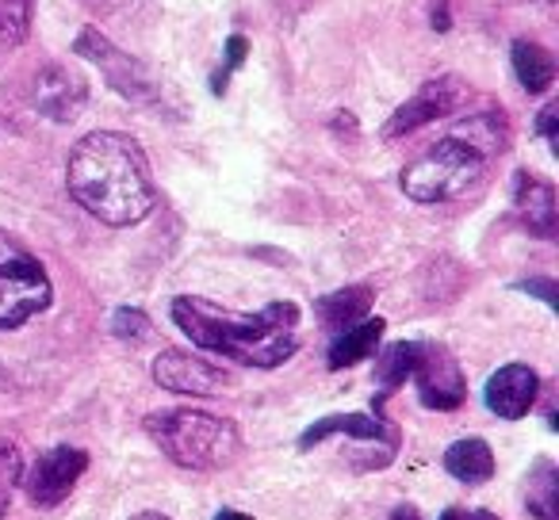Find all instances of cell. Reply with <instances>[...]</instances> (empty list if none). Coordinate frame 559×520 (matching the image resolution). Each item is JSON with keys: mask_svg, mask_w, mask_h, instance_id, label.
Returning <instances> with one entry per match:
<instances>
[{"mask_svg": "<svg viewBox=\"0 0 559 520\" xmlns=\"http://www.w3.org/2000/svg\"><path fill=\"white\" fill-rule=\"evenodd\" d=\"M32 20H35V0H0V43L4 47L27 43Z\"/></svg>", "mask_w": 559, "mask_h": 520, "instance_id": "21", "label": "cell"}, {"mask_svg": "<svg viewBox=\"0 0 559 520\" xmlns=\"http://www.w3.org/2000/svg\"><path fill=\"white\" fill-rule=\"evenodd\" d=\"M444 471L452 479L467 482V486H479V482H487L495 474V451L479 436H464V440L449 444V451H444Z\"/></svg>", "mask_w": 559, "mask_h": 520, "instance_id": "16", "label": "cell"}, {"mask_svg": "<svg viewBox=\"0 0 559 520\" xmlns=\"http://www.w3.org/2000/svg\"><path fill=\"white\" fill-rule=\"evenodd\" d=\"M55 299L43 261L16 238L0 230V329H20Z\"/></svg>", "mask_w": 559, "mask_h": 520, "instance_id": "5", "label": "cell"}, {"mask_svg": "<svg viewBox=\"0 0 559 520\" xmlns=\"http://www.w3.org/2000/svg\"><path fill=\"white\" fill-rule=\"evenodd\" d=\"M368 311H372V288H368V283H353V288H342V291H334V295L319 299L322 326L334 329V334H342V329L365 322Z\"/></svg>", "mask_w": 559, "mask_h": 520, "instance_id": "17", "label": "cell"}, {"mask_svg": "<svg viewBox=\"0 0 559 520\" xmlns=\"http://www.w3.org/2000/svg\"><path fill=\"white\" fill-rule=\"evenodd\" d=\"M556 116H559V108H556V104H544V111H540V116H536V134H544V138H548V146H551V149H559Z\"/></svg>", "mask_w": 559, "mask_h": 520, "instance_id": "25", "label": "cell"}, {"mask_svg": "<svg viewBox=\"0 0 559 520\" xmlns=\"http://www.w3.org/2000/svg\"><path fill=\"white\" fill-rule=\"evenodd\" d=\"M380 520H421V517H418V509H414V505H395V509L383 512Z\"/></svg>", "mask_w": 559, "mask_h": 520, "instance_id": "28", "label": "cell"}, {"mask_svg": "<svg viewBox=\"0 0 559 520\" xmlns=\"http://www.w3.org/2000/svg\"><path fill=\"white\" fill-rule=\"evenodd\" d=\"M246 55H249V43L241 39V35H230V43H226V62H223V70H218L215 77H211V88H215V93H223L226 81H230V73L238 70L241 58H246Z\"/></svg>", "mask_w": 559, "mask_h": 520, "instance_id": "24", "label": "cell"}, {"mask_svg": "<svg viewBox=\"0 0 559 520\" xmlns=\"http://www.w3.org/2000/svg\"><path fill=\"white\" fill-rule=\"evenodd\" d=\"M510 55H513V73H518L521 88H525L528 96L548 93L551 81H556V58H551L540 43H525V39L513 43Z\"/></svg>", "mask_w": 559, "mask_h": 520, "instance_id": "18", "label": "cell"}, {"mask_svg": "<svg viewBox=\"0 0 559 520\" xmlns=\"http://www.w3.org/2000/svg\"><path fill=\"white\" fill-rule=\"evenodd\" d=\"M357 436V440H372V444H383L388 451L399 448V433L388 425L383 418H365V413H337V418H322L314 421L311 428H307L304 436H299V448H314V444H322L326 436Z\"/></svg>", "mask_w": 559, "mask_h": 520, "instance_id": "14", "label": "cell"}, {"mask_svg": "<svg viewBox=\"0 0 559 520\" xmlns=\"http://www.w3.org/2000/svg\"><path fill=\"white\" fill-rule=\"evenodd\" d=\"M411 379L418 383V398L429 410H456L467 398V379L460 372V360L444 344L418 341V360H414Z\"/></svg>", "mask_w": 559, "mask_h": 520, "instance_id": "8", "label": "cell"}, {"mask_svg": "<svg viewBox=\"0 0 559 520\" xmlns=\"http://www.w3.org/2000/svg\"><path fill=\"white\" fill-rule=\"evenodd\" d=\"M472 96V88L456 77V73H441V77L426 81L395 116L383 123V138L395 142V138H406V134L421 131V126L437 123V119H449L452 111H460Z\"/></svg>", "mask_w": 559, "mask_h": 520, "instance_id": "7", "label": "cell"}, {"mask_svg": "<svg viewBox=\"0 0 559 520\" xmlns=\"http://www.w3.org/2000/svg\"><path fill=\"white\" fill-rule=\"evenodd\" d=\"M73 55L88 58L93 65H100V73L108 77V85L116 88L123 100L131 104H146V108H162L165 96H162V81L139 62V58L123 55L111 39H104L96 27H85L81 39L73 43Z\"/></svg>", "mask_w": 559, "mask_h": 520, "instance_id": "6", "label": "cell"}, {"mask_svg": "<svg viewBox=\"0 0 559 520\" xmlns=\"http://www.w3.org/2000/svg\"><path fill=\"white\" fill-rule=\"evenodd\" d=\"M506 138H510V126L502 111H479L441 142H433L421 157H414L399 184L414 203L460 199L487 177L490 161L506 149Z\"/></svg>", "mask_w": 559, "mask_h": 520, "instance_id": "3", "label": "cell"}, {"mask_svg": "<svg viewBox=\"0 0 559 520\" xmlns=\"http://www.w3.org/2000/svg\"><path fill=\"white\" fill-rule=\"evenodd\" d=\"M525 501L536 520H559V471L548 459H540V463L528 471Z\"/></svg>", "mask_w": 559, "mask_h": 520, "instance_id": "19", "label": "cell"}, {"mask_svg": "<svg viewBox=\"0 0 559 520\" xmlns=\"http://www.w3.org/2000/svg\"><path fill=\"white\" fill-rule=\"evenodd\" d=\"M173 322L203 352L241 367H280L299 352V306L269 303L257 314H234L200 295L173 299Z\"/></svg>", "mask_w": 559, "mask_h": 520, "instance_id": "2", "label": "cell"}, {"mask_svg": "<svg viewBox=\"0 0 559 520\" xmlns=\"http://www.w3.org/2000/svg\"><path fill=\"white\" fill-rule=\"evenodd\" d=\"M414 360H418V341H399V344H388L376 360V379H380L383 395L399 390L414 372Z\"/></svg>", "mask_w": 559, "mask_h": 520, "instance_id": "20", "label": "cell"}, {"mask_svg": "<svg viewBox=\"0 0 559 520\" xmlns=\"http://www.w3.org/2000/svg\"><path fill=\"white\" fill-rule=\"evenodd\" d=\"M154 444L185 471H223L238 459L241 436L234 421L207 410H162L146 418Z\"/></svg>", "mask_w": 559, "mask_h": 520, "instance_id": "4", "label": "cell"}, {"mask_svg": "<svg viewBox=\"0 0 559 520\" xmlns=\"http://www.w3.org/2000/svg\"><path fill=\"white\" fill-rule=\"evenodd\" d=\"M536 395H540V375L533 372L528 364H506L498 367L495 375L487 379V410L502 421H518L533 410Z\"/></svg>", "mask_w": 559, "mask_h": 520, "instance_id": "12", "label": "cell"}, {"mask_svg": "<svg viewBox=\"0 0 559 520\" xmlns=\"http://www.w3.org/2000/svg\"><path fill=\"white\" fill-rule=\"evenodd\" d=\"M66 188L104 226H134L157 203L146 149L119 131H93L70 149Z\"/></svg>", "mask_w": 559, "mask_h": 520, "instance_id": "1", "label": "cell"}, {"mask_svg": "<svg viewBox=\"0 0 559 520\" xmlns=\"http://www.w3.org/2000/svg\"><path fill=\"white\" fill-rule=\"evenodd\" d=\"M513 210H518L521 226L528 233H536V238H551L556 233V188L544 177H536V172L521 169L513 177Z\"/></svg>", "mask_w": 559, "mask_h": 520, "instance_id": "13", "label": "cell"}, {"mask_svg": "<svg viewBox=\"0 0 559 520\" xmlns=\"http://www.w3.org/2000/svg\"><path fill=\"white\" fill-rule=\"evenodd\" d=\"M88 467V451L81 448H50L47 456L35 459V467L27 471L24 486L39 509H55L58 501L70 497V489L78 486V479Z\"/></svg>", "mask_w": 559, "mask_h": 520, "instance_id": "10", "label": "cell"}, {"mask_svg": "<svg viewBox=\"0 0 559 520\" xmlns=\"http://www.w3.org/2000/svg\"><path fill=\"white\" fill-rule=\"evenodd\" d=\"M437 520H498V517L487 509H444Z\"/></svg>", "mask_w": 559, "mask_h": 520, "instance_id": "26", "label": "cell"}, {"mask_svg": "<svg viewBox=\"0 0 559 520\" xmlns=\"http://www.w3.org/2000/svg\"><path fill=\"white\" fill-rule=\"evenodd\" d=\"M32 100L39 108V116H47L50 123H73L88 104V81L70 65L47 62L35 73Z\"/></svg>", "mask_w": 559, "mask_h": 520, "instance_id": "9", "label": "cell"}, {"mask_svg": "<svg viewBox=\"0 0 559 520\" xmlns=\"http://www.w3.org/2000/svg\"><path fill=\"white\" fill-rule=\"evenodd\" d=\"M111 334L119 337V341H146L150 337V318L139 311V306H123V311H116V318H111Z\"/></svg>", "mask_w": 559, "mask_h": 520, "instance_id": "23", "label": "cell"}, {"mask_svg": "<svg viewBox=\"0 0 559 520\" xmlns=\"http://www.w3.org/2000/svg\"><path fill=\"white\" fill-rule=\"evenodd\" d=\"M521 291H533V295H540L548 306H556V288H551V280H528V283H518Z\"/></svg>", "mask_w": 559, "mask_h": 520, "instance_id": "27", "label": "cell"}, {"mask_svg": "<svg viewBox=\"0 0 559 520\" xmlns=\"http://www.w3.org/2000/svg\"><path fill=\"white\" fill-rule=\"evenodd\" d=\"M20 479H24V456L12 440H0V517L9 512L12 489L20 486Z\"/></svg>", "mask_w": 559, "mask_h": 520, "instance_id": "22", "label": "cell"}, {"mask_svg": "<svg viewBox=\"0 0 559 520\" xmlns=\"http://www.w3.org/2000/svg\"><path fill=\"white\" fill-rule=\"evenodd\" d=\"M215 520H253V517H246V512H238V509H218Z\"/></svg>", "mask_w": 559, "mask_h": 520, "instance_id": "29", "label": "cell"}, {"mask_svg": "<svg viewBox=\"0 0 559 520\" xmlns=\"http://www.w3.org/2000/svg\"><path fill=\"white\" fill-rule=\"evenodd\" d=\"M131 520H169L165 512H154V509H146V512H139V517H131Z\"/></svg>", "mask_w": 559, "mask_h": 520, "instance_id": "30", "label": "cell"}, {"mask_svg": "<svg viewBox=\"0 0 559 520\" xmlns=\"http://www.w3.org/2000/svg\"><path fill=\"white\" fill-rule=\"evenodd\" d=\"M383 329H388V322L383 318H365V322H357V326L334 334L330 352H326L330 372H342V367H353V364H360V360L372 356L376 344H380V337H383Z\"/></svg>", "mask_w": 559, "mask_h": 520, "instance_id": "15", "label": "cell"}, {"mask_svg": "<svg viewBox=\"0 0 559 520\" xmlns=\"http://www.w3.org/2000/svg\"><path fill=\"white\" fill-rule=\"evenodd\" d=\"M154 383L173 395H192V398H207V395H223V387H230V375L218 372L215 364L192 356V352L180 349H165L154 360Z\"/></svg>", "mask_w": 559, "mask_h": 520, "instance_id": "11", "label": "cell"}]
</instances>
